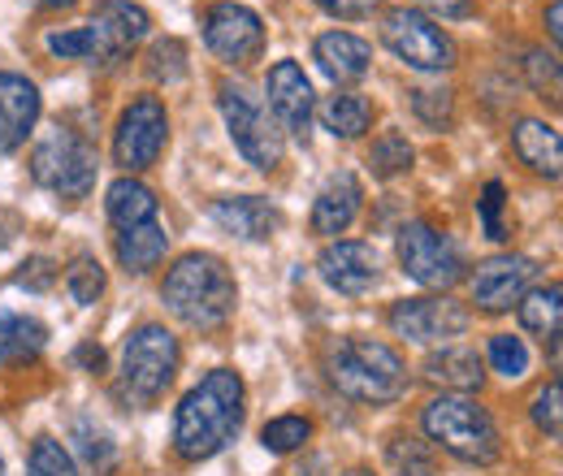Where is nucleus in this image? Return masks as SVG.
I'll return each mask as SVG.
<instances>
[{
  "mask_svg": "<svg viewBox=\"0 0 563 476\" xmlns=\"http://www.w3.org/2000/svg\"><path fill=\"white\" fill-rule=\"evenodd\" d=\"M243 429V377L234 368H212L209 377L183 395L174 416V451L187 464L221 455Z\"/></svg>",
  "mask_w": 563,
  "mask_h": 476,
  "instance_id": "1",
  "label": "nucleus"
},
{
  "mask_svg": "<svg viewBox=\"0 0 563 476\" xmlns=\"http://www.w3.org/2000/svg\"><path fill=\"white\" fill-rule=\"evenodd\" d=\"M161 299H165V308H169L187 330L212 334V330H221V325L234 317V308H239V286H234V273L225 269L221 256L191 252V256H183L174 269L165 273Z\"/></svg>",
  "mask_w": 563,
  "mask_h": 476,
  "instance_id": "2",
  "label": "nucleus"
},
{
  "mask_svg": "<svg viewBox=\"0 0 563 476\" xmlns=\"http://www.w3.org/2000/svg\"><path fill=\"white\" fill-rule=\"evenodd\" d=\"M152 18L135 0H100L87 26L74 31H48V53L62 62H87V66H118L126 53L147 35Z\"/></svg>",
  "mask_w": 563,
  "mask_h": 476,
  "instance_id": "3",
  "label": "nucleus"
},
{
  "mask_svg": "<svg viewBox=\"0 0 563 476\" xmlns=\"http://www.w3.org/2000/svg\"><path fill=\"white\" fill-rule=\"evenodd\" d=\"M325 377L355 403H395L408 395V364L390 342L343 339L325 355Z\"/></svg>",
  "mask_w": 563,
  "mask_h": 476,
  "instance_id": "4",
  "label": "nucleus"
},
{
  "mask_svg": "<svg viewBox=\"0 0 563 476\" xmlns=\"http://www.w3.org/2000/svg\"><path fill=\"white\" fill-rule=\"evenodd\" d=\"M429 442H438L446 455L464 464H494L498 460V429L490 411L482 408L473 395H438L421 416Z\"/></svg>",
  "mask_w": 563,
  "mask_h": 476,
  "instance_id": "5",
  "label": "nucleus"
},
{
  "mask_svg": "<svg viewBox=\"0 0 563 476\" xmlns=\"http://www.w3.org/2000/svg\"><path fill=\"white\" fill-rule=\"evenodd\" d=\"M178 359H183V346L165 325L147 321L140 330H131L126 346H122V368H118L122 399L131 408H152L169 390V381L178 373Z\"/></svg>",
  "mask_w": 563,
  "mask_h": 476,
  "instance_id": "6",
  "label": "nucleus"
},
{
  "mask_svg": "<svg viewBox=\"0 0 563 476\" xmlns=\"http://www.w3.org/2000/svg\"><path fill=\"white\" fill-rule=\"evenodd\" d=\"M96 169H100L96 147L82 135H74V131H53V135L40 139L35 152H31V178L44 191H53V196H62L70 204L91 196Z\"/></svg>",
  "mask_w": 563,
  "mask_h": 476,
  "instance_id": "7",
  "label": "nucleus"
},
{
  "mask_svg": "<svg viewBox=\"0 0 563 476\" xmlns=\"http://www.w3.org/2000/svg\"><path fill=\"white\" fill-rule=\"evenodd\" d=\"M217 104H221V118H225V131L234 139V147L247 156V165L256 169H278L282 160V131L274 126V118L265 113V104L239 87V82H221L217 87Z\"/></svg>",
  "mask_w": 563,
  "mask_h": 476,
  "instance_id": "8",
  "label": "nucleus"
},
{
  "mask_svg": "<svg viewBox=\"0 0 563 476\" xmlns=\"http://www.w3.org/2000/svg\"><path fill=\"white\" fill-rule=\"evenodd\" d=\"M382 40H386V48L399 62H408V66L421 69V74H442V69L455 66L451 35L433 18H424L421 9H395V13H386L382 18Z\"/></svg>",
  "mask_w": 563,
  "mask_h": 476,
  "instance_id": "9",
  "label": "nucleus"
},
{
  "mask_svg": "<svg viewBox=\"0 0 563 476\" xmlns=\"http://www.w3.org/2000/svg\"><path fill=\"white\" fill-rule=\"evenodd\" d=\"M399 265L412 281H421L424 290H451L464 277L460 247L429 221H408L399 230Z\"/></svg>",
  "mask_w": 563,
  "mask_h": 476,
  "instance_id": "10",
  "label": "nucleus"
},
{
  "mask_svg": "<svg viewBox=\"0 0 563 476\" xmlns=\"http://www.w3.org/2000/svg\"><path fill=\"white\" fill-rule=\"evenodd\" d=\"M205 44L225 66H252L265 53V22L234 0H221L205 13Z\"/></svg>",
  "mask_w": 563,
  "mask_h": 476,
  "instance_id": "11",
  "label": "nucleus"
},
{
  "mask_svg": "<svg viewBox=\"0 0 563 476\" xmlns=\"http://www.w3.org/2000/svg\"><path fill=\"white\" fill-rule=\"evenodd\" d=\"M165 139H169V113L156 96H140L122 122H118V139H113V156L126 174L135 169H152L165 152Z\"/></svg>",
  "mask_w": 563,
  "mask_h": 476,
  "instance_id": "12",
  "label": "nucleus"
},
{
  "mask_svg": "<svg viewBox=\"0 0 563 476\" xmlns=\"http://www.w3.org/2000/svg\"><path fill=\"white\" fill-rule=\"evenodd\" d=\"M473 317L464 303L446 295H424V299H399L390 308V330L408 342H451L468 334Z\"/></svg>",
  "mask_w": 563,
  "mask_h": 476,
  "instance_id": "13",
  "label": "nucleus"
},
{
  "mask_svg": "<svg viewBox=\"0 0 563 476\" xmlns=\"http://www.w3.org/2000/svg\"><path fill=\"white\" fill-rule=\"evenodd\" d=\"M533 277H538V261L507 252V256L482 261L477 273H473V281H468V290H473V303L482 312H507V308H516L529 295Z\"/></svg>",
  "mask_w": 563,
  "mask_h": 476,
  "instance_id": "14",
  "label": "nucleus"
},
{
  "mask_svg": "<svg viewBox=\"0 0 563 476\" xmlns=\"http://www.w3.org/2000/svg\"><path fill=\"white\" fill-rule=\"evenodd\" d=\"M265 96H269V113L282 135L308 143L312 135V82L295 62H278L265 78Z\"/></svg>",
  "mask_w": 563,
  "mask_h": 476,
  "instance_id": "15",
  "label": "nucleus"
},
{
  "mask_svg": "<svg viewBox=\"0 0 563 476\" xmlns=\"http://www.w3.org/2000/svg\"><path fill=\"white\" fill-rule=\"evenodd\" d=\"M317 269L325 277L330 290L339 295H368L377 286V273H382V261L368 243H352V239H339L321 252Z\"/></svg>",
  "mask_w": 563,
  "mask_h": 476,
  "instance_id": "16",
  "label": "nucleus"
},
{
  "mask_svg": "<svg viewBox=\"0 0 563 476\" xmlns=\"http://www.w3.org/2000/svg\"><path fill=\"white\" fill-rule=\"evenodd\" d=\"M40 109H44L40 87L31 78H22V74L0 69V156L18 152L26 143V135L40 122Z\"/></svg>",
  "mask_w": 563,
  "mask_h": 476,
  "instance_id": "17",
  "label": "nucleus"
},
{
  "mask_svg": "<svg viewBox=\"0 0 563 476\" xmlns=\"http://www.w3.org/2000/svg\"><path fill=\"white\" fill-rule=\"evenodd\" d=\"M212 221L243 243H265V239H274L282 217L278 208L261 196H225V200H212Z\"/></svg>",
  "mask_w": 563,
  "mask_h": 476,
  "instance_id": "18",
  "label": "nucleus"
},
{
  "mask_svg": "<svg viewBox=\"0 0 563 476\" xmlns=\"http://www.w3.org/2000/svg\"><path fill=\"white\" fill-rule=\"evenodd\" d=\"M312 57H317L321 74L334 78V82H355V78H364L368 66H373V48H368L360 35H347V31L321 35V40L312 44Z\"/></svg>",
  "mask_w": 563,
  "mask_h": 476,
  "instance_id": "19",
  "label": "nucleus"
},
{
  "mask_svg": "<svg viewBox=\"0 0 563 476\" xmlns=\"http://www.w3.org/2000/svg\"><path fill=\"white\" fill-rule=\"evenodd\" d=\"M360 200H364L360 178L347 174V169L334 174V178L321 187L317 204H312V234H343L355 221V212H360Z\"/></svg>",
  "mask_w": 563,
  "mask_h": 476,
  "instance_id": "20",
  "label": "nucleus"
},
{
  "mask_svg": "<svg viewBox=\"0 0 563 476\" xmlns=\"http://www.w3.org/2000/svg\"><path fill=\"white\" fill-rule=\"evenodd\" d=\"M511 143H516V156H520L533 174H542V178H551V182L563 174V143H560V131H555L551 122H538V118L516 122Z\"/></svg>",
  "mask_w": 563,
  "mask_h": 476,
  "instance_id": "21",
  "label": "nucleus"
},
{
  "mask_svg": "<svg viewBox=\"0 0 563 476\" xmlns=\"http://www.w3.org/2000/svg\"><path fill=\"white\" fill-rule=\"evenodd\" d=\"M482 355L468 351V346H442L424 359V381L433 386H446V395H468V390H482L486 373H482Z\"/></svg>",
  "mask_w": 563,
  "mask_h": 476,
  "instance_id": "22",
  "label": "nucleus"
},
{
  "mask_svg": "<svg viewBox=\"0 0 563 476\" xmlns=\"http://www.w3.org/2000/svg\"><path fill=\"white\" fill-rule=\"evenodd\" d=\"M516 308H520V325H525L529 334H538V339L551 346V355L560 359V317H563V286L560 281L529 290Z\"/></svg>",
  "mask_w": 563,
  "mask_h": 476,
  "instance_id": "23",
  "label": "nucleus"
},
{
  "mask_svg": "<svg viewBox=\"0 0 563 476\" xmlns=\"http://www.w3.org/2000/svg\"><path fill=\"white\" fill-rule=\"evenodd\" d=\"M169 252V234L161 221H143L118 234V261L126 273H152Z\"/></svg>",
  "mask_w": 563,
  "mask_h": 476,
  "instance_id": "24",
  "label": "nucleus"
},
{
  "mask_svg": "<svg viewBox=\"0 0 563 476\" xmlns=\"http://www.w3.org/2000/svg\"><path fill=\"white\" fill-rule=\"evenodd\" d=\"M104 208H109V221L118 230H131V225H143V221H156V196L152 187H143L140 178H118L104 196Z\"/></svg>",
  "mask_w": 563,
  "mask_h": 476,
  "instance_id": "25",
  "label": "nucleus"
},
{
  "mask_svg": "<svg viewBox=\"0 0 563 476\" xmlns=\"http://www.w3.org/2000/svg\"><path fill=\"white\" fill-rule=\"evenodd\" d=\"M48 346V330L35 317L0 312V364H26Z\"/></svg>",
  "mask_w": 563,
  "mask_h": 476,
  "instance_id": "26",
  "label": "nucleus"
},
{
  "mask_svg": "<svg viewBox=\"0 0 563 476\" xmlns=\"http://www.w3.org/2000/svg\"><path fill=\"white\" fill-rule=\"evenodd\" d=\"M321 126L334 139H360L373 126V104L355 91H339L321 104Z\"/></svg>",
  "mask_w": 563,
  "mask_h": 476,
  "instance_id": "27",
  "label": "nucleus"
},
{
  "mask_svg": "<svg viewBox=\"0 0 563 476\" xmlns=\"http://www.w3.org/2000/svg\"><path fill=\"white\" fill-rule=\"evenodd\" d=\"M74 446H78V460L87 464V473H91V476H109V473H113V464H118V451H113V442H109V433H104L100 424H91V420H78V424H74Z\"/></svg>",
  "mask_w": 563,
  "mask_h": 476,
  "instance_id": "28",
  "label": "nucleus"
},
{
  "mask_svg": "<svg viewBox=\"0 0 563 476\" xmlns=\"http://www.w3.org/2000/svg\"><path fill=\"white\" fill-rule=\"evenodd\" d=\"M412 160H417V152H412V143H408L404 131H386L382 139H373V147H368V165H373L377 178H399V174L412 169Z\"/></svg>",
  "mask_w": 563,
  "mask_h": 476,
  "instance_id": "29",
  "label": "nucleus"
},
{
  "mask_svg": "<svg viewBox=\"0 0 563 476\" xmlns=\"http://www.w3.org/2000/svg\"><path fill=\"white\" fill-rule=\"evenodd\" d=\"M143 69H147V78H156V82H165V87L183 82V78H187V44H183V40H174V35L156 40V44L147 48Z\"/></svg>",
  "mask_w": 563,
  "mask_h": 476,
  "instance_id": "30",
  "label": "nucleus"
},
{
  "mask_svg": "<svg viewBox=\"0 0 563 476\" xmlns=\"http://www.w3.org/2000/svg\"><path fill=\"white\" fill-rule=\"evenodd\" d=\"M66 290H70L74 303L91 308L100 295H104V269L96 256H74V265L66 269Z\"/></svg>",
  "mask_w": 563,
  "mask_h": 476,
  "instance_id": "31",
  "label": "nucleus"
},
{
  "mask_svg": "<svg viewBox=\"0 0 563 476\" xmlns=\"http://www.w3.org/2000/svg\"><path fill=\"white\" fill-rule=\"evenodd\" d=\"M308 438H312V424H308L303 416H278V420H269V424L261 429V442H265V451H274V455H290V451L308 446Z\"/></svg>",
  "mask_w": 563,
  "mask_h": 476,
  "instance_id": "32",
  "label": "nucleus"
},
{
  "mask_svg": "<svg viewBox=\"0 0 563 476\" xmlns=\"http://www.w3.org/2000/svg\"><path fill=\"white\" fill-rule=\"evenodd\" d=\"M412 113L421 118L429 131H446L455 118V96L446 87H417L412 91Z\"/></svg>",
  "mask_w": 563,
  "mask_h": 476,
  "instance_id": "33",
  "label": "nucleus"
},
{
  "mask_svg": "<svg viewBox=\"0 0 563 476\" xmlns=\"http://www.w3.org/2000/svg\"><path fill=\"white\" fill-rule=\"evenodd\" d=\"M490 368L507 381H520L529 373V351L516 334H494L490 339Z\"/></svg>",
  "mask_w": 563,
  "mask_h": 476,
  "instance_id": "34",
  "label": "nucleus"
},
{
  "mask_svg": "<svg viewBox=\"0 0 563 476\" xmlns=\"http://www.w3.org/2000/svg\"><path fill=\"white\" fill-rule=\"evenodd\" d=\"M31 476H78L70 451L57 438H35L31 446Z\"/></svg>",
  "mask_w": 563,
  "mask_h": 476,
  "instance_id": "35",
  "label": "nucleus"
},
{
  "mask_svg": "<svg viewBox=\"0 0 563 476\" xmlns=\"http://www.w3.org/2000/svg\"><path fill=\"white\" fill-rule=\"evenodd\" d=\"M390 464L399 476H433V455L417 438H395L390 442Z\"/></svg>",
  "mask_w": 563,
  "mask_h": 476,
  "instance_id": "36",
  "label": "nucleus"
},
{
  "mask_svg": "<svg viewBox=\"0 0 563 476\" xmlns=\"http://www.w3.org/2000/svg\"><path fill=\"white\" fill-rule=\"evenodd\" d=\"M533 424L547 433V438H560L563 433V386L551 381L538 399H533Z\"/></svg>",
  "mask_w": 563,
  "mask_h": 476,
  "instance_id": "37",
  "label": "nucleus"
},
{
  "mask_svg": "<svg viewBox=\"0 0 563 476\" xmlns=\"http://www.w3.org/2000/svg\"><path fill=\"white\" fill-rule=\"evenodd\" d=\"M13 286L35 290V295L53 290V286H57V261H48V256H31V261H22L18 273H13Z\"/></svg>",
  "mask_w": 563,
  "mask_h": 476,
  "instance_id": "38",
  "label": "nucleus"
},
{
  "mask_svg": "<svg viewBox=\"0 0 563 476\" xmlns=\"http://www.w3.org/2000/svg\"><path fill=\"white\" fill-rule=\"evenodd\" d=\"M503 204H507V191H503V182H486V191H482V225H486V234H490L494 243H503L507 239V225H503Z\"/></svg>",
  "mask_w": 563,
  "mask_h": 476,
  "instance_id": "39",
  "label": "nucleus"
},
{
  "mask_svg": "<svg viewBox=\"0 0 563 476\" xmlns=\"http://www.w3.org/2000/svg\"><path fill=\"white\" fill-rule=\"evenodd\" d=\"M525 69H529V78H533L538 91H547V87H551V96L560 91V62H555V57H547V53H525Z\"/></svg>",
  "mask_w": 563,
  "mask_h": 476,
  "instance_id": "40",
  "label": "nucleus"
},
{
  "mask_svg": "<svg viewBox=\"0 0 563 476\" xmlns=\"http://www.w3.org/2000/svg\"><path fill=\"white\" fill-rule=\"evenodd\" d=\"M312 4H321L330 18H347V22L368 18V13L377 9V0H312Z\"/></svg>",
  "mask_w": 563,
  "mask_h": 476,
  "instance_id": "41",
  "label": "nucleus"
},
{
  "mask_svg": "<svg viewBox=\"0 0 563 476\" xmlns=\"http://www.w3.org/2000/svg\"><path fill=\"white\" fill-rule=\"evenodd\" d=\"M424 4L442 18H468L473 13V0H424Z\"/></svg>",
  "mask_w": 563,
  "mask_h": 476,
  "instance_id": "42",
  "label": "nucleus"
},
{
  "mask_svg": "<svg viewBox=\"0 0 563 476\" xmlns=\"http://www.w3.org/2000/svg\"><path fill=\"white\" fill-rule=\"evenodd\" d=\"M78 364H87L91 373H100L104 368V351L100 346H78Z\"/></svg>",
  "mask_w": 563,
  "mask_h": 476,
  "instance_id": "43",
  "label": "nucleus"
},
{
  "mask_svg": "<svg viewBox=\"0 0 563 476\" xmlns=\"http://www.w3.org/2000/svg\"><path fill=\"white\" fill-rule=\"evenodd\" d=\"M547 26H551V40L560 44V40H563V9H560V0L547 9Z\"/></svg>",
  "mask_w": 563,
  "mask_h": 476,
  "instance_id": "44",
  "label": "nucleus"
},
{
  "mask_svg": "<svg viewBox=\"0 0 563 476\" xmlns=\"http://www.w3.org/2000/svg\"><path fill=\"white\" fill-rule=\"evenodd\" d=\"M35 4H44V9H70L74 0H35Z\"/></svg>",
  "mask_w": 563,
  "mask_h": 476,
  "instance_id": "45",
  "label": "nucleus"
},
{
  "mask_svg": "<svg viewBox=\"0 0 563 476\" xmlns=\"http://www.w3.org/2000/svg\"><path fill=\"white\" fill-rule=\"evenodd\" d=\"M347 476H373V473H364V468H352V473H347Z\"/></svg>",
  "mask_w": 563,
  "mask_h": 476,
  "instance_id": "46",
  "label": "nucleus"
},
{
  "mask_svg": "<svg viewBox=\"0 0 563 476\" xmlns=\"http://www.w3.org/2000/svg\"><path fill=\"white\" fill-rule=\"evenodd\" d=\"M0 476H4V460H0Z\"/></svg>",
  "mask_w": 563,
  "mask_h": 476,
  "instance_id": "47",
  "label": "nucleus"
}]
</instances>
